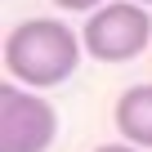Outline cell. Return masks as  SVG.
I'll return each mask as SVG.
<instances>
[{"mask_svg": "<svg viewBox=\"0 0 152 152\" xmlns=\"http://www.w3.org/2000/svg\"><path fill=\"white\" fill-rule=\"evenodd\" d=\"M85 45L63 18H23L5 36V72L27 90H54L76 72Z\"/></svg>", "mask_w": 152, "mask_h": 152, "instance_id": "1", "label": "cell"}, {"mask_svg": "<svg viewBox=\"0 0 152 152\" xmlns=\"http://www.w3.org/2000/svg\"><path fill=\"white\" fill-rule=\"evenodd\" d=\"M81 45L99 63H130L152 45V14L139 0H107L81 27Z\"/></svg>", "mask_w": 152, "mask_h": 152, "instance_id": "2", "label": "cell"}, {"mask_svg": "<svg viewBox=\"0 0 152 152\" xmlns=\"http://www.w3.org/2000/svg\"><path fill=\"white\" fill-rule=\"evenodd\" d=\"M58 139V112L45 94L0 81V152H49Z\"/></svg>", "mask_w": 152, "mask_h": 152, "instance_id": "3", "label": "cell"}, {"mask_svg": "<svg viewBox=\"0 0 152 152\" xmlns=\"http://www.w3.org/2000/svg\"><path fill=\"white\" fill-rule=\"evenodd\" d=\"M112 121H116V130H121L125 143L152 148V85H130V90L116 99Z\"/></svg>", "mask_w": 152, "mask_h": 152, "instance_id": "4", "label": "cell"}, {"mask_svg": "<svg viewBox=\"0 0 152 152\" xmlns=\"http://www.w3.org/2000/svg\"><path fill=\"white\" fill-rule=\"evenodd\" d=\"M54 5H58L63 14H94V9L107 5V0H54Z\"/></svg>", "mask_w": 152, "mask_h": 152, "instance_id": "5", "label": "cell"}, {"mask_svg": "<svg viewBox=\"0 0 152 152\" xmlns=\"http://www.w3.org/2000/svg\"><path fill=\"white\" fill-rule=\"evenodd\" d=\"M94 152H143V148H134V143L121 139V143H103V148H94Z\"/></svg>", "mask_w": 152, "mask_h": 152, "instance_id": "6", "label": "cell"}, {"mask_svg": "<svg viewBox=\"0 0 152 152\" xmlns=\"http://www.w3.org/2000/svg\"><path fill=\"white\" fill-rule=\"evenodd\" d=\"M139 5H152V0H139Z\"/></svg>", "mask_w": 152, "mask_h": 152, "instance_id": "7", "label": "cell"}]
</instances>
